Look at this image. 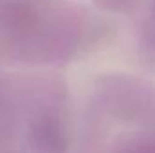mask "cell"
Returning <instances> with one entry per match:
<instances>
[{
  "mask_svg": "<svg viewBox=\"0 0 155 153\" xmlns=\"http://www.w3.org/2000/svg\"><path fill=\"white\" fill-rule=\"evenodd\" d=\"M22 137V119L7 105H0V153H20Z\"/></svg>",
  "mask_w": 155,
  "mask_h": 153,
  "instance_id": "cell-3",
  "label": "cell"
},
{
  "mask_svg": "<svg viewBox=\"0 0 155 153\" xmlns=\"http://www.w3.org/2000/svg\"><path fill=\"white\" fill-rule=\"evenodd\" d=\"M107 114L124 122L155 126V86L134 77H107L97 86Z\"/></svg>",
  "mask_w": 155,
  "mask_h": 153,
  "instance_id": "cell-1",
  "label": "cell"
},
{
  "mask_svg": "<svg viewBox=\"0 0 155 153\" xmlns=\"http://www.w3.org/2000/svg\"><path fill=\"white\" fill-rule=\"evenodd\" d=\"M25 115L20 153H67V132L54 101L33 103Z\"/></svg>",
  "mask_w": 155,
  "mask_h": 153,
  "instance_id": "cell-2",
  "label": "cell"
}]
</instances>
